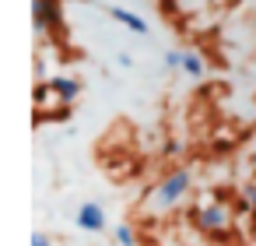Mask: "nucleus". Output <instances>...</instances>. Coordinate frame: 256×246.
<instances>
[{
	"label": "nucleus",
	"mask_w": 256,
	"mask_h": 246,
	"mask_svg": "<svg viewBox=\"0 0 256 246\" xmlns=\"http://www.w3.org/2000/svg\"><path fill=\"white\" fill-rule=\"evenodd\" d=\"M246 200H249V207H252V214H256V183L246 186Z\"/></svg>",
	"instance_id": "obj_10"
},
{
	"label": "nucleus",
	"mask_w": 256,
	"mask_h": 246,
	"mask_svg": "<svg viewBox=\"0 0 256 246\" xmlns=\"http://www.w3.org/2000/svg\"><path fill=\"white\" fill-rule=\"evenodd\" d=\"M182 74L204 78V57H200V53H182Z\"/></svg>",
	"instance_id": "obj_7"
},
{
	"label": "nucleus",
	"mask_w": 256,
	"mask_h": 246,
	"mask_svg": "<svg viewBox=\"0 0 256 246\" xmlns=\"http://www.w3.org/2000/svg\"><path fill=\"white\" fill-rule=\"evenodd\" d=\"M165 67H168V71H182V53H179V50H168V53H165Z\"/></svg>",
	"instance_id": "obj_9"
},
{
	"label": "nucleus",
	"mask_w": 256,
	"mask_h": 246,
	"mask_svg": "<svg viewBox=\"0 0 256 246\" xmlns=\"http://www.w3.org/2000/svg\"><path fill=\"white\" fill-rule=\"evenodd\" d=\"M190 186H193V172L186 169V165H176L172 172H165L158 183H154V190L148 193V204L162 214V211H172L176 204H182V197L190 193Z\"/></svg>",
	"instance_id": "obj_1"
},
{
	"label": "nucleus",
	"mask_w": 256,
	"mask_h": 246,
	"mask_svg": "<svg viewBox=\"0 0 256 246\" xmlns=\"http://www.w3.org/2000/svg\"><path fill=\"white\" fill-rule=\"evenodd\" d=\"M116 242H120V246H137L134 228H130V225H120V228H116Z\"/></svg>",
	"instance_id": "obj_8"
},
{
	"label": "nucleus",
	"mask_w": 256,
	"mask_h": 246,
	"mask_svg": "<svg viewBox=\"0 0 256 246\" xmlns=\"http://www.w3.org/2000/svg\"><path fill=\"white\" fill-rule=\"evenodd\" d=\"M78 228H84V232H102L106 228V211L98 207V204H81L78 207Z\"/></svg>",
	"instance_id": "obj_5"
},
{
	"label": "nucleus",
	"mask_w": 256,
	"mask_h": 246,
	"mask_svg": "<svg viewBox=\"0 0 256 246\" xmlns=\"http://www.w3.org/2000/svg\"><path fill=\"white\" fill-rule=\"evenodd\" d=\"M193 225L207 235H221L232 228V211L224 200H214V204H204V207H193Z\"/></svg>",
	"instance_id": "obj_2"
},
{
	"label": "nucleus",
	"mask_w": 256,
	"mask_h": 246,
	"mask_svg": "<svg viewBox=\"0 0 256 246\" xmlns=\"http://www.w3.org/2000/svg\"><path fill=\"white\" fill-rule=\"evenodd\" d=\"M109 15H112V22H120V25L130 29L134 36H148V22H144L140 15H134V11H126V8H109Z\"/></svg>",
	"instance_id": "obj_6"
},
{
	"label": "nucleus",
	"mask_w": 256,
	"mask_h": 246,
	"mask_svg": "<svg viewBox=\"0 0 256 246\" xmlns=\"http://www.w3.org/2000/svg\"><path fill=\"white\" fill-rule=\"evenodd\" d=\"M116 246H120V242H116Z\"/></svg>",
	"instance_id": "obj_12"
},
{
	"label": "nucleus",
	"mask_w": 256,
	"mask_h": 246,
	"mask_svg": "<svg viewBox=\"0 0 256 246\" xmlns=\"http://www.w3.org/2000/svg\"><path fill=\"white\" fill-rule=\"evenodd\" d=\"M32 25L39 36H46L50 29H60V0H32Z\"/></svg>",
	"instance_id": "obj_3"
},
{
	"label": "nucleus",
	"mask_w": 256,
	"mask_h": 246,
	"mask_svg": "<svg viewBox=\"0 0 256 246\" xmlns=\"http://www.w3.org/2000/svg\"><path fill=\"white\" fill-rule=\"evenodd\" d=\"M50 92H53V99H56V102L70 106V102L81 95V81H78V78H70V74H53V78H50Z\"/></svg>",
	"instance_id": "obj_4"
},
{
	"label": "nucleus",
	"mask_w": 256,
	"mask_h": 246,
	"mask_svg": "<svg viewBox=\"0 0 256 246\" xmlns=\"http://www.w3.org/2000/svg\"><path fill=\"white\" fill-rule=\"evenodd\" d=\"M32 246H53V242H50L42 232H36V235H32Z\"/></svg>",
	"instance_id": "obj_11"
}]
</instances>
